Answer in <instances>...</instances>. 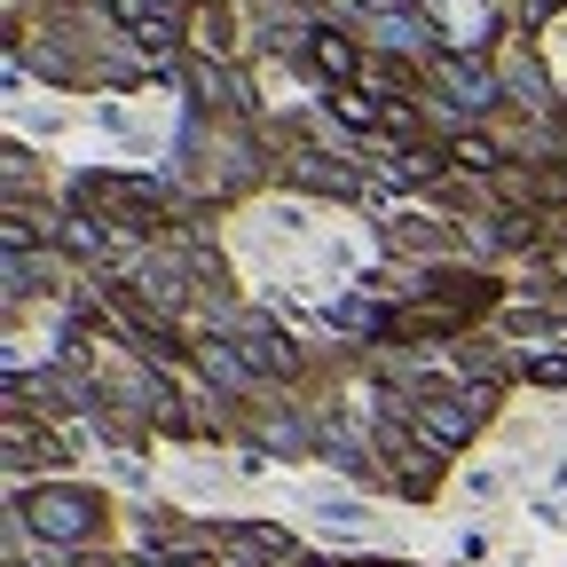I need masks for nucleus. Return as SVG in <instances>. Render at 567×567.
Listing matches in <instances>:
<instances>
[{
    "instance_id": "2",
    "label": "nucleus",
    "mask_w": 567,
    "mask_h": 567,
    "mask_svg": "<svg viewBox=\"0 0 567 567\" xmlns=\"http://www.w3.org/2000/svg\"><path fill=\"white\" fill-rule=\"evenodd\" d=\"M417 434H425V442H442V450H457V442L473 434V417H465L457 402H417Z\"/></svg>"
},
{
    "instance_id": "3",
    "label": "nucleus",
    "mask_w": 567,
    "mask_h": 567,
    "mask_svg": "<svg viewBox=\"0 0 567 567\" xmlns=\"http://www.w3.org/2000/svg\"><path fill=\"white\" fill-rule=\"evenodd\" d=\"M442 87H450L457 103H488V95H496V80H488L481 63H465V55H450V63H442Z\"/></svg>"
},
{
    "instance_id": "9",
    "label": "nucleus",
    "mask_w": 567,
    "mask_h": 567,
    "mask_svg": "<svg viewBox=\"0 0 567 567\" xmlns=\"http://www.w3.org/2000/svg\"><path fill=\"white\" fill-rule=\"evenodd\" d=\"M331 111H339V118H354V126H371V118H379V103H371V95H339Z\"/></svg>"
},
{
    "instance_id": "6",
    "label": "nucleus",
    "mask_w": 567,
    "mask_h": 567,
    "mask_svg": "<svg viewBox=\"0 0 567 567\" xmlns=\"http://www.w3.org/2000/svg\"><path fill=\"white\" fill-rule=\"evenodd\" d=\"M308 55H316V63L331 71V80H339V71H354V48H347L339 32H316V40H308Z\"/></svg>"
},
{
    "instance_id": "8",
    "label": "nucleus",
    "mask_w": 567,
    "mask_h": 567,
    "mask_svg": "<svg viewBox=\"0 0 567 567\" xmlns=\"http://www.w3.org/2000/svg\"><path fill=\"white\" fill-rule=\"evenodd\" d=\"M528 379H536V386H567V354H536Z\"/></svg>"
},
{
    "instance_id": "4",
    "label": "nucleus",
    "mask_w": 567,
    "mask_h": 567,
    "mask_svg": "<svg viewBox=\"0 0 567 567\" xmlns=\"http://www.w3.org/2000/svg\"><path fill=\"white\" fill-rule=\"evenodd\" d=\"M197 363H205V379H221V386H245L252 379V363L237 347H221V339H197Z\"/></svg>"
},
{
    "instance_id": "5",
    "label": "nucleus",
    "mask_w": 567,
    "mask_h": 567,
    "mask_svg": "<svg viewBox=\"0 0 567 567\" xmlns=\"http://www.w3.org/2000/svg\"><path fill=\"white\" fill-rule=\"evenodd\" d=\"M245 347H252V363H260V371H292V347H276L268 323H245Z\"/></svg>"
},
{
    "instance_id": "7",
    "label": "nucleus",
    "mask_w": 567,
    "mask_h": 567,
    "mask_svg": "<svg viewBox=\"0 0 567 567\" xmlns=\"http://www.w3.org/2000/svg\"><path fill=\"white\" fill-rule=\"evenodd\" d=\"M292 174H300V182H316V189H354V174H347V166H323V158H300Z\"/></svg>"
},
{
    "instance_id": "1",
    "label": "nucleus",
    "mask_w": 567,
    "mask_h": 567,
    "mask_svg": "<svg viewBox=\"0 0 567 567\" xmlns=\"http://www.w3.org/2000/svg\"><path fill=\"white\" fill-rule=\"evenodd\" d=\"M32 520H40V536L71 544V536L87 528V496H40V505H32Z\"/></svg>"
}]
</instances>
